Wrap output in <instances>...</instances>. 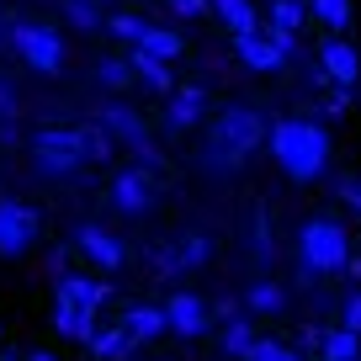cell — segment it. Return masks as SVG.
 <instances>
[{
    "label": "cell",
    "mask_w": 361,
    "mask_h": 361,
    "mask_svg": "<svg viewBox=\"0 0 361 361\" xmlns=\"http://www.w3.org/2000/svg\"><path fill=\"white\" fill-rule=\"evenodd\" d=\"M271 154L293 180H314L329 159V133L319 123H308V117H282L271 128Z\"/></svg>",
    "instance_id": "obj_1"
},
{
    "label": "cell",
    "mask_w": 361,
    "mask_h": 361,
    "mask_svg": "<svg viewBox=\"0 0 361 361\" xmlns=\"http://www.w3.org/2000/svg\"><path fill=\"white\" fill-rule=\"evenodd\" d=\"M260 133H266V123H260V112H250V106L218 112L213 117V154H202V165H213V170L239 165V154H250V149L260 144Z\"/></svg>",
    "instance_id": "obj_2"
},
{
    "label": "cell",
    "mask_w": 361,
    "mask_h": 361,
    "mask_svg": "<svg viewBox=\"0 0 361 361\" xmlns=\"http://www.w3.org/2000/svg\"><path fill=\"white\" fill-rule=\"evenodd\" d=\"M298 260H303V276L308 271H345L350 260V234L335 224V218H314L298 239Z\"/></svg>",
    "instance_id": "obj_3"
},
{
    "label": "cell",
    "mask_w": 361,
    "mask_h": 361,
    "mask_svg": "<svg viewBox=\"0 0 361 361\" xmlns=\"http://www.w3.org/2000/svg\"><path fill=\"white\" fill-rule=\"evenodd\" d=\"M32 159L48 176H75V170L85 165V149H80L75 128H43V133L32 138Z\"/></svg>",
    "instance_id": "obj_4"
},
{
    "label": "cell",
    "mask_w": 361,
    "mask_h": 361,
    "mask_svg": "<svg viewBox=\"0 0 361 361\" xmlns=\"http://www.w3.org/2000/svg\"><path fill=\"white\" fill-rule=\"evenodd\" d=\"M11 48L32 69H43V75H54V69L64 64V43H59V32L43 27V22H11Z\"/></svg>",
    "instance_id": "obj_5"
},
{
    "label": "cell",
    "mask_w": 361,
    "mask_h": 361,
    "mask_svg": "<svg viewBox=\"0 0 361 361\" xmlns=\"http://www.w3.org/2000/svg\"><path fill=\"white\" fill-rule=\"evenodd\" d=\"M234 54H239V64H245V69H260V75H271V69H282V64H287L293 43H282L271 27H255V32H239V37H234Z\"/></svg>",
    "instance_id": "obj_6"
},
{
    "label": "cell",
    "mask_w": 361,
    "mask_h": 361,
    "mask_svg": "<svg viewBox=\"0 0 361 361\" xmlns=\"http://www.w3.org/2000/svg\"><path fill=\"white\" fill-rule=\"evenodd\" d=\"M37 207L16 202V197H0V255H22L27 245L37 239Z\"/></svg>",
    "instance_id": "obj_7"
},
{
    "label": "cell",
    "mask_w": 361,
    "mask_h": 361,
    "mask_svg": "<svg viewBox=\"0 0 361 361\" xmlns=\"http://www.w3.org/2000/svg\"><path fill=\"white\" fill-rule=\"evenodd\" d=\"M75 250L90 260V266H102V271H117L128 260V245L117 234H106L102 224H80V234H75Z\"/></svg>",
    "instance_id": "obj_8"
},
{
    "label": "cell",
    "mask_w": 361,
    "mask_h": 361,
    "mask_svg": "<svg viewBox=\"0 0 361 361\" xmlns=\"http://www.w3.org/2000/svg\"><path fill=\"white\" fill-rule=\"evenodd\" d=\"M154 170H123V176L112 180V207L117 213H149V207H154Z\"/></svg>",
    "instance_id": "obj_9"
},
{
    "label": "cell",
    "mask_w": 361,
    "mask_h": 361,
    "mask_svg": "<svg viewBox=\"0 0 361 361\" xmlns=\"http://www.w3.org/2000/svg\"><path fill=\"white\" fill-rule=\"evenodd\" d=\"M112 298V287L96 282V276H85V271H64L54 287V303H80V308H96L102 314V303Z\"/></svg>",
    "instance_id": "obj_10"
},
{
    "label": "cell",
    "mask_w": 361,
    "mask_h": 361,
    "mask_svg": "<svg viewBox=\"0 0 361 361\" xmlns=\"http://www.w3.org/2000/svg\"><path fill=\"white\" fill-rule=\"evenodd\" d=\"M319 64H324V80H335V85H356L361 75V54L345 43L340 32L324 37V48H319Z\"/></svg>",
    "instance_id": "obj_11"
},
{
    "label": "cell",
    "mask_w": 361,
    "mask_h": 361,
    "mask_svg": "<svg viewBox=\"0 0 361 361\" xmlns=\"http://www.w3.org/2000/svg\"><path fill=\"white\" fill-rule=\"evenodd\" d=\"M165 314H170V329H176V335H202V329L213 324V308H207L197 293H170Z\"/></svg>",
    "instance_id": "obj_12"
},
{
    "label": "cell",
    "mask_w": 361,
    "mask_h": 361,
    "mask_svg": "<svg viewBox=\"0 0 361 361\" xmlns=\"http://www.w3.org/2000/svg\"><path fill=\"white\" fill-rule=\"evenodd\" d=\"M54 329L64 340H75V345H90L96 340V308H80V303H54Z\"/></svg>",
    "instance_id": "obj_13"
},
{
    "label": "cell",
    "mask_w": 361,
    "mask_h": 361,
    "mask_svg": "<svg viewBox=\"0 0 361 361\" xmlns=\"http://www.w3.org/2000/svg\"><path fill=\"white\" fill-rule=\"evenodd\" d=\"M123 324H128V335L144 345V340H159V335L170 329V314H165V308H154V303H133V308L123 314Z\"/></svg>",
    "instance_id": "obj_14"
},
{
    "label": "cell",
    "mask_w": 361,
    "mask_h": 361,
    "mask_svg": "<svg viewBox=\"0 0 361 361\" xmlns=\"http://www.w3.org/2000/svg\"><path fill=\"white\" fill-rule=\"evenodd\" d=\"M133 350H138V340L128 335V324H102L96 340H90V356H102V361H128Z\"/></svg>",
    "instance_id": "obj_15"
},
{
    "label": "cell",
    "mask_w": 361,
    "mask_h": 361,
    "mask_svg": "<svg viewBox=\"0 0 361 361\" xmlns=\"http://www.w3.org/2000/svg\"><path fill=\"white\" fill-rule=\"evenodd\" d=\"M197 117H202V90H197V85L176 90L170 106H165V128H170V133H186V128H197Z\"/></svg>",
    "instance_id": "obj_16"
},
{
    "label": "cell",
    "mask_w": 361,
    "mask_h": 361,
    "mask_svg": "<svg viewBox=\"0 0 361 361\" xmlns=\"http://www.w3.org/2000/svg\"><path fill=\"white\" fill-rule=\"evenodd\" d=\"M75 138H80V149H85V159H112V128H106L102 117H96V123H80Z\"/></svg>",
    "instance_id": "obj_17"
},
{
    "label": "cell",
    "mask_w": 361,
    "mask_h": 361,
    "mask_svg": "<svg viewBox=\"0 0 361 361\" xmlns=\"http://www.w3.org/2000/svg\"><path fill=\"white\" fill-rule=\"evenodd\" d=\"M96 80H102L106 90H128L138 80V69H133V54H112V59H102V64H96Z\"/></svg>",
    "instance_id": "obj_18"
},
{
    "label": "cell",
    "mask_w": 361,
    "mask_h": 361,
    "mask_svg": "<svg viewBox=\"0 0 361 361\" xmlns=\"http://www.w3.org/2000/svg\"><path fill=\"white\" fill-rule=\"evenodd\" d=\"M213 11L228 22V32H234V37L260 27V22H255V0H213Z\"/></svg>",
    "instance_id": "obj_19"
},
{
    "label": "cell",
    "mask_w": 361,
    "mask_h": 361,
    "mask_svg": "<svg viewBox=\"0 0 361 361\" xmlns=\"http://www.w3.org/2000/svg\"><path fill=\"white\" fill-rule=\"evenodd\" d=\"M133 48H144V54H154V59H170V64H176V59H180V48H186V43H180V32H170V27H149V32L138 37Z\"/></svg>",
    "instance_id": "obj_20"
},
{
    "label": "cell",
    "mask_w": 361,
    "mask_h": 361,
    "mask_svg": "<svg viewBox=\"0 0 361 361\" xmlns=\"http://www.w3.org/2000/svg\"><path fill=\"white\" fill-rule=\"evenodd\" d=\"M133 69H138V80H144L149 90H170V59H154V54H144V48H133Z\"/></svg>",
    "instance_id": "obj_21"
},
{
    "label": "cell",
    "mask_w": 361,
    "mask_h": 361,
    "mask_svg": "<svg viewBox=\"0 0 361 361\" xmlns=\"http://www.w3.org/2000/svg\"><path fill=\"white\" fill-rule=\"evenodd\" d=\"M250 345H255V324H250V319H228L224 335H218V350H224V356H245Z\"/></svg>",
    "instance_id": "obj_22"
},
{
    "label": "cell",
    "mask_w": 361,
    "mask_h": 361,
    "mask_svg": "<svg viewBox=\"0 0 361 361\" xmlns=\"http://www.w3.org/2000/svg\"><path fill=\"white\" fill-rule=\"evenodd\" d=\"M319 350H324L329 361H345V356H361V335L356 329H324V340H319Z\"/></svg>",
    "instance_id": "obj_23"
},
{
    "label": "cell",
    "mask_w": 361,
    "mask_h": 361,
    "mask_svg": "<svg viewBox=\"0 0 361 361\" xmlns=\"http://www.w3.org/2000/svg\"><path fill=\"white\" fill-rule=\"evenodd\" d=\"M314 11V6H303V0H271V27L276 32H293L298 37V27H303V16Z\"/></svg>",
    "instance_id": "obj_24"
},
{
    "label": "cell",
    "mask_w": 361,
    "mask_h": 361,
    "mask_svg": "<svg viewBox=\"0 0 361 361\" xmlns=\"http://www.w3.org/2000/svg\"><path fill=\"white\" fill-rule=\"evenodd\" d=\"M64 16L80 27V32H96V27H106V16H102V0H64Z\"/></svg>",
    "instance_id": "obj_25"
},
{
    "label": "cell",
    "mask_w": 361,
    "mask_h": 361,
    "mask_svg": "<svg viewBox=\"0 0 361 361\" xmlns=\"http://www.w3.org/2000/svg\"><path fill=\"white\" fill-rule=\"evenodd\" d=\"M319 16V27H329V32H340V27H350V0H308Z\"/></svg>",
    "instance_id": "obj_26"
},
{
    "label": "cell",
    "mask_w": 361,
    "mask_h": 361,
    "mask_svg": "<svg viewBox=\"0 0 361 361\" xmlns=\"http://www.w3.org/2000/svg\"><path fill=\"white\" fill-rule=\"evenodd\" d=\"M106 32H112L117 43H138V37L149 32V22H144V16H133V11H117V16H106Z\"/></svg>",
    "instance_id": "obj_27"
},
{
    "label": "cell",
    "mask_w": 361,
    "mask_h": 361,
    "mask_svg": "<svg viewBox=\"0 0 361 361\" xmlns=\"http://www.w3.org/2000/svg\"><path fill=\"white\" fill-rule=\"evenodd\" d=\"M282 303H287V293L276 282H255L250 287V308H255V314H276Z\"/></svg>",
    "instance_id": "obj_28"
},
{
    "label": "cell",
    "mask_w": 361,
    "mask_h": 361,
    "mask_svg": "<svg viewBox=\"0 0 361 361\" xmlns=\"http://www.w3.org/2000/svg\"><path fill=\"white\" fill-rule=\"evenodd\" d=\"M180 255H186V266H202V260H207V239L186 234V239H180Z\"/></svg>",
    "instance_id": "obj_29"
},
{
    "label": "cell",
    "mask_w": 361,
    "mask_h": 361,
    "mask_svg": "<svg viewBox=\"0 0 361 361\" xmlns=\"http://www.w3.org/2000/svg\"><path fill=\"white\" fill-rule=\"evenodd\" d=\"M340 324H345V329H356V335H361V293H350L345 303H340Z\"/></svg>",
    "instance_id": "obj_30"
},
{
    "label": "cell",
    "mask_w": 361,
    "mask_h": 361,
    "mask_svg": "<svg viewBox=\"0 0 361 361\" xmlns=\"http://www.w3.org/2000/svg\"><path fill=\"white\" fill-rule=\"evenodd\" d=\"M165 6H170L176 16H202L207 6H213V0H165Z\"/></svg>",
    "instance_id": "obj_31"
},
{
    "label": "cell",
    "mask_w": 361,
    "mask_h": 361,
    "mask_svg": "<svg viewBox=\"0 0 361 361\" xmlns=\"http://www.w3.org/2000/svg\"><path fill=\"white\" fill-rule=\"evenodd\" d=\"M340 197H345L350 207H361V176H340Z\"/></svg>",
    "instance_id": "obj_32"
},
{
    "label": "cell",
    "mask_w": 361,
    "mask_h": 361,
    "mask_svg": "<svg viewBox=\"0 0 361 361\" xmlns=\"http://www.w3.org/2000/svg\"><path fill=\"white\" fill-rule=\"evenodd\" d=\"M0 117H16V90L0 80Z\"/></svg>",
    "instance_id": "obj_33"
},
{
    "label": "cell",
    "mask_w": 361,
    "mask_h": 361,
    "mask_svg": "<svg viewBox=\"0 0 361 361\" xmlns=\"http://www.w3.org/2000/svg\"><path fill=\"white\" fill-rule=\"evenodd\" d=\"M27 361H59V356H54V350H32Z\"/></svg>",
    "instance_id": "obj_34"
},
{
    "label": "cell",
    "mask_w": 361,
    "mask_h": 361,
    "mask_svg": "<svg viewBox=\"0 0 361 361\" xmlns=\"http://www.w3.org/2000/svg\"><path fill=\"white\" fill-rule=\"evenodd\" d=\"M6 43H11V27H6V22H0V48H6Z\"/></svg>",
    "instance_id": "obj_35"
},
{
    "label": "cell",
    "mask_w": 361,
    "mask_h": 361,
    "mask_svg": "<svg viewBox=\"0 0 361 361\" xmlns=\"http://www.w3.org/2000/svg\"><path fill=\"white\" fill-rule=\"evenodd\" d=\"M324 361H329V356H324ZM345 361H361V356H345Z\"/></svg>",
    "instance_id": "obj_36"
},
{
    "label": "cell",
    "mask_w": 361,
    "mask_h": 361,
    "mask_svg": "<svg viewBox=\"0 0 361 361\" xmlns=\"http://www.w3.org/2000/svg\"><path fill=\"white\" fill-rule=\"evenodd\" d=\"M266 6H271V0H266Z\"/></svg>",
    "instance_id": "obj_37"
}]
</instances>
